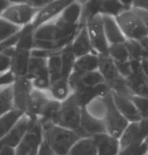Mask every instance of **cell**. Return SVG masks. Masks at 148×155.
I'll return each instance as SVG.
<instances>
[{
	"label": "cell",
	"instance_id": "obj_24",
	"mask_svg": "<svg viewBox=\"0 0 148 155\" xmlns=\"http://www.w3.org/2000/svg\"><path fill=\"white\" fill-rule=\"evenodd\" d=\"M126 80L133 94L148 98V78L142 73V71L132 73Z\"/></svg>",
	"mask_w": 148,
	"mask_h": 155
},
{
	"label": "cell",
	"instance_id": "obj_38",
	"mask_svg": "<svg viewBox=\"0 0 148 155\" xmlns=\"http://www.w3.org/2000/svg\"><path fill=\"white\" fill-rule=\"evenodd\" d=\"M118 73L124 78H127L132 74V70H131L130 62H123V63H116Z\"/></svg>",
	"mask_w": 148,
	"mask_h": 155
},
{
	"label": "cell",
	"instance_id": "obj_13",
	"mask_svg": "<svg viewBox=\"0 0 148 155\" xmlns=\"http://www.w3.org/2000/svg\"><path fill=\"white\" fill-rule=\"evenodd\" d=\"M76 131L81 138L93 137L107 133L104 120L92 116L84 107L81 111L80 128Z\"/></svg>",
	"mask_w": 148,
	"mask_h": 155
},
{
	"label": "cell",
	"instance_id": "obj_22",
	"mask_svg": "<svg viewBox=\"0 0 148 155\" xmlns=\"http://www.w3.org/2000/svg\"><path fill=\"white\" fill-rule=\"evenodd\" d=\"M99 56L96 53H91L81 58H76L73 67V73L84 75L98 71Z\"/></svg>",
	"mask_w": 148,
	"mask_h": 155
},
{
	"label": "cell",
	"instance_id": "obj_18",
	"mask_svg": "<svg viewBox=\"0 0 148 155\" xmlns=\"http://www.w3.org/2000/svg\"><path fill=\"white\" fill-rule=\"evenodd\" d=\"M102 16L105 35L109 45L125 43L126 38L122 32L116 17L103 15Z\"/></svg>",
	"mask_w": 148,
	"mask_h": 155
},
{
	"label": "cell",
	"instance_id": "obj_42",
	"mask_svg": "<svg viewBox=\"0 0 148 155\" xmlns=\"http://www.w3.org/2000/svg\"><path fill=\"white\" fill-rule=\"evenodd\" d=\"M38 155H55L49 147L44 142H42L38 150Z\"/></svg>",
	"mask_w": 148,
	"mask_h": 155
},
{
	"label": "cell",
	"instance_id": "obj_3",
	"mask_svg": "<svg viewBox=\"0 0 148 155\" xmlns=\"http://www.w3.org/2000/svg\"><path fill=\"white\" fill-rule=\"evenodd\" d=\"M82 107L73 94L61 103L60 111L55 124L71 130L80 128Z\"/></svg>",
	"mask_w": 148,
	"mask_h": 155
},
{
	"label": "cell",
	"instance_id": "obj_2",
	"mask_svg": "<svg viewBox=\"0 0 148 155\" xmlns=\"http://www.w3.org/2000/svg\"><path fill=\"white\" fill-rule=\"evenodd\" d=\"M11 2L2 15V18L21 28L33 23L39 10L31 6L28 1H11Z\"/></svg>",
	"mask_w": 148,
	"mask_h": 155
},
{
	"label": "cell",
	"instance_id": "obj_7",
	"mask_svg": "<svg viewBox=\"0 0 148 155\" xmlns=\"http://www.w3.org/2000/svg\"><path fill=\"white\" fill-rule=\"evenodd\" d=\"M26 77L32 81L35 89L47 91L51 84L47 69V58L31 55Z\"/></svg>",
	"mask_w": 148,
	"mask_h": 155
},
{
	"label": "cell",
	"instance_id": "obj_5",
	"mask_svg": "<svg viewBox=\"0 0 148 155\" xmlns=\"http://www.w3.org/2000/svg\"><path fill=\"white\" fill-rule=\"evenodd\" d=\"M94 52L99 56H108L109 44L105 37L101 14L88 18L85 22Z\"/></svg>",
	"mask_w": 148,
	"mask_h": 155
},
{
	"label": "cell",
	"instance_id": "obj_8",
	"mask_svg": "<svg viewBox=\"0 0 148 155\" xmlns=\"http://www.w3.org/2000/svg\"><path fill=\"white\" fill-rule=\"evenodd\" d=\"M43 142L42 127L39 120L34 121L30 129L15 148V155H29L34 149L39 148Z\"/></svg>",
	"mask_w": 148,
	"mask_h": 155
},
{
	"label": "cell",
	"instance_id": "obj_41",
	"mask_svg": "<svg viewBox=\"0 0 148 155\" xmlns=\"http://www.w3.org/2000/svg\"><path fill=\"white\" fill-rule=\"evenodd\" d=\"M131 8L139 9V10L148 11V0H136L132 1Z\"/></svg>",
	"mask_w": 148,
	"mask_h": 155
},
{
	"label": "cell",
	"instance_id": "obj_15",
	"mask_svg": "<svg viewBox=\"0 0 148 155\" xmlns=\"http://www.w3.org/2000/svg\"><path fill=\"white\" fill-rule=\"evenodd\" d=\"M82 15L83 2L72 0L56 20L59 23L70 26H80L82 25Z\"/></svg>",
	"mask_w": 148,
	"mask_h": 155
},
{
	"label": "cell",
	"instance_id": "obj_20",
	"mask_svg": "<svg viewBox=\"0 0 148 155\" xmlns=\"http://www.w3.org/2000/svg\"><path fill=\"white\" fill-rule=\"evenodd\" d=\"M118 139H119L120 150L133 145L141 144L145 141V138L140 130L139 122L129 123L128 126Z\"/></svg>",
	"mask_w": 148,
	"mask_h": 155
},
{
	"label": "cell",
	"instance_id": "obj_11",
	"mask_svg": "<svg viewBox=\"0 0 148 155\" xmlns=\"http://www.w3.org/2000/svg\"><path fill=\"white\" fill-rule=\"evenodd\" d=\"M12 86L15 109L25 114L28 101L34 88L32 81L26 76L16 78Z\"/></svg>",
	"mask_w": 148,
	"mask_h": 155
},
{
	"label": "cell",
	"instance_id": "obj_21",
	"mask_svg": "<svg viewBox=\"0 0 148 155\" xmlns=\"http://www.w3.org/2000/svg\"><path fill=\"white\" fill-rule=\"evenodd\" d=\"M47 92L51 99L60 103L66 100L73 94L68 78H60L51 82Z\"/></svg>",
	"mask_w": 148,
	"mask_h": 155
},
{
	"label": "cell",
	"instance_id": "obj_34",
	"mask_svg": "<svg viewBox=\"0 0 148 155\" xmlns=\"http://www.w3.org/2000/svg\"><path fill=\"white\" fill-rule=\"evenodd\" d=\"M84 108L93 117L97 119L104 120L106 112V101L105 97L96 98Z\"/></svg>",
	"mask_w": 148,
	"mask_h": 155
},
{
	"label": "cell",
	"instance_id": "obj_10",
	"mask_svg": "<svg viewBox=\"0 0 148 155\" xmlns=\"http://www.w3.org/2000/svg\"><path fill=\"white\" fill-rule=\"evenodd\" d=\"M2 53L10 58V71L15 77L26 76L31 59V51L22 50L14 47Z\"/></svg>",
	"mask_w": 148,
	"mask_h": 155
},
{
	"label": "cell",
	"instance_id": "obj_26",
	"mask_svg": "<svg viewBox=\"0 0 148 155\" xmlns=\"http://www.w3.org/2000/svg\"><path fill=\"white\" fill-rule=\"evenodd\" d=\"M68 155H97V147L94 138L86 137L78 140Z\"/></svg>",
	"mask_w": 148,
	"mask_h": 155
},
{
	"label": "cell",
	"instance_id": "obj_16",
	"mask_svg": "<svg viewBox=\"0 0 148 155\" xmlns=\"http://www.w3.org/2000/svg\"><path fill=\"white\" fill-rule=\"evenodd\" d=\"M111 94L116 108L129 123H137L141 120L142 116L130 98L116 94L113 92H111Z\"/></svg>",
	"mask_w": 148,
	"mask_h": 155
},
{
	"label": "cell",
	"instance_id": "obj_6",
	"mask_svg": "<svg viewBox=\"0 0 148 155\" xmlns=\"http://www.w3.org/2000/svg\"><path fill=\"white\" fill-rule=\"evenodd\" d=\"M105 99L106 101V112L103 120L105 122L107 133L119 138L129 123L116 108L111 92L105 97Z\"/></svg>",
	"mask_w": 148,
	"mask_h": 155
},
{
	"label": "cell",
	"instance_id": "obj_4",
	"mask_svg": "<svg viewBox=\"0 0 148 155\" xmlns=\"http://www.w3.org/2000/svg\"><path fill=\"white\" fill-rule=\"evenodd\" d=\"M116 19L126 40L140 41L148 36L145 25L132 8L123 11Z\"/></svg>",
	"mask_w": 148,
	"mask_h": 155
},
{
	"label": "cell",
	"instance_id": "obj_33",
	"mask_svg": "<svg viewBox=\"0 0 148 155\" xmlns=\"http://www.w3.org/2000/svg\"><path fill=\"white\" fill-rule=\"evenodd\" d=\"M108 56L114 61L115 63H123L130 60L125 43L109 46Z\"/></svg>",
	"mask_w": 148,
	"mask_h": 155
},
{
	"label": "cell",
	"instance_id": "obj_36",
	"mask_svg": "<svg viewBox=\"0 0 148 155\" xmlns=\"http://www.w3.org/2000/svg\"><path fill=\"white\" fill-rule=\"evenodd\" d=\"M125 44L128 50L130 60L141 61L143 58L144 50L140 41L136 40H126Z\"/></svg>",
	"mask_w": 148,
	"mask_h": 155
},
{
	"label": "cell",
	"instance_id": "obj_25",
	"mask_svg": "<svg viewBox=\"0 0 148 155\" xmlns=\"http://www.w3.org/2000/svg\"><path fill=\"white\" fill-rule=\"evenodd\" d=\"M131 5L132 1H103L99 13L116 17L123 11L131 9Z\"/></svg>",
	"mask_w": 148,
	"mask_h": 155
},
{
	"label": "cell",
	"instance_id": "obj_28",
	"mask_svg": "<svg viewBox=\"0 0 148 155\" xmlns=\"http://www.w3.org/2000/svg\"><path fill=\"white\" fill-rule=\"evenodd\" d=\"M34 31L35 28L32 24L22 28L18 34L15 47L22 50L32 51L34 46Z\"/></svg>",
	"mask_w": 148,
	"mask_h": 155
},
{
	"label": "cell",
	"instance_id": "obj_40",
	"mask_svg": "<svg viewBox=\"0 0 148 155\" xmlns=\"http://www.w3.org/2000/svg\"><path fill=\"white\" fill-rule=\"evenodd\" d=\"M135 12H136V15L140 17V20H142V23L145 25L146 30H147L148 33V11L146 10H139V9H135L132 8Z\"/></svg>",
	"mask_w": 148,
	"mask_h": 155
},
{
	"label": "cell",
	"instance_id": "obj_32",
	"mask_svg": "<svg viewBox=\"0 0 148 155\" xmlns=\"http://www.w3.org/2000/svg\"><path fill=\"white\" fill-rule=\"evenodd\" d=\"M47 69L51 82L62 78V65L60 51L54 53L47 58Z\"/></svg>",
	"mask_w": 148,
	"mask_h": 155
},
{
	"label": "cell",
	"instance_id": "obj_1",
	"mask_svg": "<svg viewBox=\"0 0 148 155\" xmlns=\"http://www.w3.org/2000/svg\"><path fill=\"white\" fill-rule=\"evenodd\" d=\"M43 142L55 155H68L81 137L76 130L64 128L54 123L42 125Z\"/></svg>",
	"mask_w": 148,
	"mask_h": 155
},
{
	"label": "cell",
	"instance_id": "obj_9",
	"mask_svg": "<svg viewBox=\"0 0 148 155\" xmlns=\"http://www.w3.org/2000/svg\"><path fill=\"white\" fill-rule=\"evenodd\" d=\"M72 0H49L37 12L32 25L35 28L56 19Z\"/></svg>",
	"mask_w": 148,
	"mask_h": 155
},
{
	"label": "cell",
	"instance_id": "obj_17",
	"mask_svg": "<svg viewBox=\"0 0 148 155\" xmlns=\"http://www.w3.org/2000/svg\"><path fill=\"white\" fill-rule=\"evenodd\" d=\"M71 48L76 58H79L84 55L94 52L91 41L89 36L86 25H82L71 44Z\"/></svg>",
	"mask_w": 148,
	"mask_h": 155
},
{
	"label": "cell",
	"instance_id": "obj_37",
	"mask_svg": "<svg viewBox=\"0 0 148 155\" xmlns=\"http://www.w3.org/2000/svg\"><path fill=\"white\" fill-rule=\"evenodd\" d=\"M130 99L141 115L142 117H148V98L134 95L131 97Z\"/></svg>",
	"mask_w": 148,
	"mask_h": 155
},
{
	"label": "cell",
	"instance_id": "obj_47",
	"mask_svg": "<svg viewBox=\"0 0 148 155\" xmlns=\"http://www.w3.org/2000/svg\"><path fill=\"white\" fill-rule=\"evenodd\" d=\"M38 150L39 149H34V150H33L29 155H38Z\"/></svg>",
	"mask_w": 148,
	"mask_h": 155
},
{
	"label": "cell",
	"instance_id": "obj_29",
	"mask_svg": "<svg viewBox=\"0 0 148 155\" xmlns=\"http://www.w3.org/2000/svg\"><path fill=\"white\" fill-rule=\"evenodd\" d=\"M61 103L50 99L47 104L45 105L42 113L39 117L38 120L41 125L48 124V123H54L60 111Z\"/></svg>",
	"mask_w": 148,
	"mask_h": 155
},
{
	"label": "cell",
	"instance_id": "obj_19",
	"mask_svg": "<svg viewBox=\"0 0 148 155\" xmlns=\"http://www.w3.org/2000/svg\"><path fill=\"white\" fill-rule=\"evenodd\" d=\"M97 147V155H118L120 151L119 139L108 133L92 137Z\"/></svg>",
	"mask_w": 148,
	"mask_h": 155
},
{
	"label": "cell",
	"instance_id": "obj_43",
	"mask_svg": "<svg viewBox=\"0 0 148 155\" xmlns=\"http://www.w3.org/2000/svg\"><path fill=\"white\" fill-rule=\"evenodd\" d=\"M139 41H140L144 50L143 58L142 59H147L148 60V36Z\"/></svg>",
	"mask_w": 148,
	"mask_h": 155
},
{
	"label": "cell",
	"instance_id": "obj_44",
	"mask_svg": "<svg viewBox=\"0 0 148 155\" xmlns=\"http://www.w3.org/2000/svg\"><path fill=\"white\" fill-rule=\"evenodd\" d=\"M0 155H15V149L10 147H0Z\"/></svg>",
	"mask_w": 148,
	"mask_h": 155
},
{
	"label": "cell",
	"instance_id": "obj_35",
	"mask_svg": "<svg viewBox=\"0 0 148 155\" xmlns=\"http://www.w3.org/2000/svg\"><path fill=\"white\" fill-rule=\"evenodd\" d=\"M21 30V28L16 26L10 22L0 18V43L14 36Z\"/></svg>",
	"mask_w": 148,
	"mask_h": 155
},
{
	"label": "cell",
	"instance_id": "obj_48",
	"mask_svg": "<svg viewBox=\"0 0 148 155\" xmlns=\"http://www.w3.org/2000/svg\"><path fill=\"white\" fill-rule=\"evenodd\" d=\"M146 155H148V154H146Z\"/></svg>",
	"mask_w": 148,
	"mask_h": 155
},
{
	"label": "cell",
	"instance_id": "obj_30",
	"mask_svg": "<svg viewBox=\"0 0 148 155\" xmlns=\"http://www.w3.org/2000/svg\"><path fill=\"white\" fill-rule=\"evenodd\" d=\"M60 57L62 65V78H68L73 73L74 64L76 60L71 48V44L60 51Z\"/></svg>",
	"mask_w": 148,
	"mask_h": 155
},
{
	"label": "cell",
	"instance_id": "obj_46",
	"mask_svg": "<svg viewBox=\"0 0 148 155\" xmlns=\"http://www.w3.org/2000/svg\"><path fill=\"white\" fill-rule=\"evenodd\" d=\"M11 1H7V0H0V18H1L2 15L4 13L5 10H7L11 5Z\"/></svg>",
	"mask_w": 148,
	"mask_h": 155
},
{
	"label": "cell",
	"instance_id": "obj_12",
	"mask_svg": "<svg viewBox=\"0 0 148 155\" xmlns=\"http://www.w3.org/2000/svg\"><path fill=\"white\" fill-rule=\"evenodd\" d=\"M36 120L24 115L5 137L0 140V147H10L15 149L29 131Z\"/></svg>",
	"mask_w": 148,
	"mask_h": 155
},
{
	"label": "cell",
	"instance_id": "obj_23",
	"mask_svg": "<svg viewBox=\"0 0 148 155\" xmlns=\"http://www.w3.org/2000/svg\"><path fill=\"white\" fill-rule=\"evenodd\" d=\"M98 71L104 78L106 84L113 82L123 78L118 73L116 63L108 56H99Z\"/></svg>",
	"mask_w": 148,
	"mask_h": 155
},
{
	"label": "cell",
	"instance_id": "obj_45",
	"mask_svg": "<svg viewBox=\"0 0 148 155\" xmlns=\"http://www.w3.org/2000/svg\"><path fill=\"white\" fill-rule=\"evenodd\" d=\"M140 65H141L142 73L148 78V60L147 59H142L140 61Z\"/></svg>",
	"mask_w": 148,
	"mask_h": 155
},
{
	"label": "cell",
	"instance_id": "obj_31",
	"mask_svg": "<svg viewBox=\"0 0 148 155\" xmlns=\"http://www.w3.org/2000/svg\"><path fill=\"white\" fill-rule=\"evenodd\" d=\"M12 86L0 88V117L15 109Z\"/></svg>",
	"mask_w": 148,
	"mask_h": 155
},
{
	"label": "cell",
	"instance_id": "obj_39",
	"mask_svg": "<svg viewBox=\"0 0 148 155\" xmlns=\"http://www.w3.org/2000/svg\"><path fill=\"white\" fill-rule=\"evenodd\" d=\"M10 70V58L7 55L0 53V75Z\"/></svg>",
	"mask_w": 148,
	"mask_h": 155
},
{
	"label": "cell",
	"instance_id": "obj_14",
	"mask_svg": "<svg viewBox=\"0 0 148 155\" xmlns=\"http://www.w3.org/2000/svg\"><path fill=\"white\" fill-rule=\"evenodd\" d=\"M50 99L47 91L34 88L28 101L25 115L38 120L44 107Z\"/></svg>",
	"mask_w": 148,
	"mask_h": 155
},
{
	"label": "cell",
	"instance_id": "obj_27",
	"mask_svg": "<svg viewBox=\"0 0 148 155\" xmlns=\"http://www.w3.org/2000/svg\"><path fill=\"white\" fill-rule=\"evenodd\" d=\"M24 115L23 112L14 109L0 117V140L10 132Z\"/></svg>",
	"mask_w": 148,
	"mask_h": 155
}]
</instances>
